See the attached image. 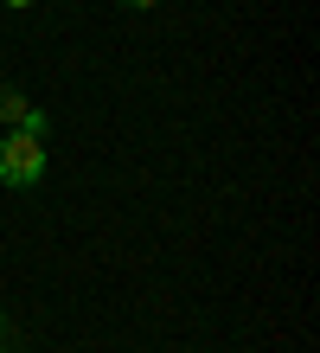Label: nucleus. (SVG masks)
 I'll return each instance as SVG.
<instances>
[{
	"mask_svg": "<svg viewBox=\"0 0 320 353\" xmlns=\"http://www.w3.org/2000/svg\"><path fill=\"white\" fill-rule=\"evenodd\" d=\"M45 180V141L26 135V129H7L0 135V186H13V193H26V186Z\"/></svg>",
	"mask_w": 320,
	"mask_h": 353,
	"instance_id": "f257e3e1",
	"label": "nucleus"
},
{
	"mask_svg": "<svg viewBox=\"0 0 320 353\" xmlns=\"http://www.w3.org/2000/svg\"><path fill=\"white\" fill-rule=\"evenodd\" d=\"M0 122H7V129H26V135H39V141L52 135V116L39 110V103H32L26 90H13V84H0Z\"/></svg>",
	"mask_w": 320,
	"mask_h": 353,
	"instance_id": "f03ea898",
	"label": "nucleus"
},
{
	"mask_svg": "<svg viewBox=\"0 0 320 353\" xmlns=\"http://www.w3.org/2000/svg\"><path fill=\"white\" fill-rule=\"evenodd\" d=\"M13 334V315H7V308H0V341H7Z\"/></svg>",
	"mask_w": 320,
	"mask_h": 353,
	"instance_id": "7ed1b4c3",
	"label": "nucleus"
},
{
	"mask_svg": "<svg viewBox=\"0 0 320 353\" xmlns=\"http://www.w3.org/2000/svg\"><path fill=\"white\" fill-rule=\"evenodd\" d=\"M122 7H135V13H147V7H160V0H122Z\"/></svg>",
	"mask_w": 320,
	"mask_h": 353,
	"instance_id": "20e7f679",
	"label": "nucleus"
},
{
	"mask_svg": "<svg viewBox=\"0 0 320 353\" xmlns=\"http://www.w3.org/2000/svg\"><path fill=\"white\" fill-rule=\"evenodd\" d=\"M7 7H19V13H26V7H32V0H7Z\"/></svg>",
	"mask_w": 320,
	"mask_h": 353,
	"instance_id": "39448f33",
	"label": "nucleus"
},
{
	"mask_svg": "<svg viewBox=\"0 0 320 353\" xmlns=\"http://www.w3.org/2000/svg\"><path fill=\"white\" fill-rule=\"evenodd\" d=\"M0 353H13V347H7V341H0Z\"/></svg>",
	"mask_w": 320,
	"mask_h": 353,
	"instance_id": "423d86ee",
	"label": "nucleus"
}]
</instances>
